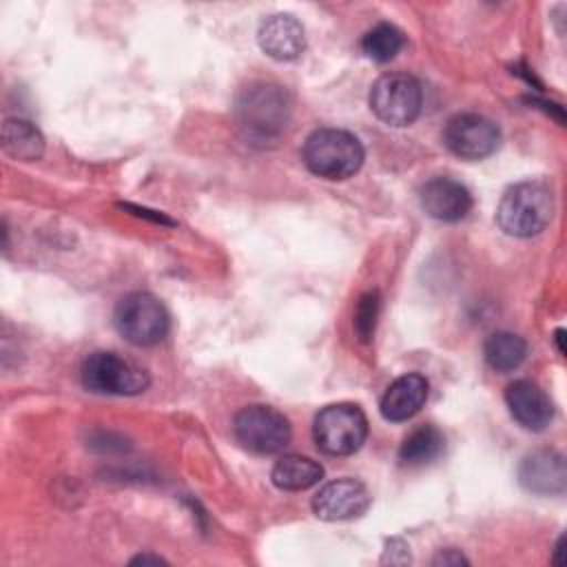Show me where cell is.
Returning a JSON list of instances; mask_svg holds the SVG:
<instances>
[{
    "mask_svg": "<svg viewBox=\"0 0 567 567\" xmlns=\"http://www.w3.org/2000/svg\"><path fill=\"white\" fill-rule=\"evenodd\" d=\"M239 126L252 144L268 146L277 142L290 120L288 93L270 82H255L237 97Z\"/></svg>",
    "mask_w": 567,
    "mask_h": 567,
    "instance_id": "6da1fadb",
    "label": "cell"
},
{
    "mask_svg": "<svg viewBox=\"0 0 567 567\" xmlns=\"http://www.w3.org/2000/svg\"><path fill=\"white\" fill-rule=\"evenodd\" d=\"M554 215L551 190L540 182H518L509 186L496 208L501 230L512 237H534L543 233Z\"/></svg>",
    "mask_w": 567,
    "mask_h": 567,
    "instance_id": "7a4b0ae2",
    "label": "cell"
},
{
    "mask_svg": "<svg viewBox=\"0 0 567 567\" xmlns=\"http://www.w3.org/2000/svg\"><path fill=\"white\" fill-rule=\"evenodd\" d=\"M306 168L323 179H348L363 164L361 142L341 128H319L308 135L301 151Z\"/></svg>",
    "mask_w": 567,
    "mask_h": 567,
    "instance_id": "3957f363",
    "label": "cell"
},
{
    "mask_svg": "<svg viewBox=\"0 0 567 567\" xmlns=\"http://www.w3.org/2000/svg\"><path fill=\"white\" fill-rule=\"evenodd\" d=\"M80 377L82 385L95 394L133 396L144 392L151 383V377L144 368L109 350L91 352L82 363Z\"/></svg>",
    "mask_w": 567,
    "mask_h": 567,
    "instance_id": "277c9868",
    "label": "cell"
},
{
    "mask_svg": "<svg viewBox=\"0 0 567 567\" xmlns=\"http://www.w3.org/2000/svg\"><path fill=\"white\" fill-rule=\"evenodd\" d=\"M312 434L323 454L350 456L368 436V419L354 403H332L315 416Z\"/></svg>",
    "mask_w": 567,
    "mask_h": 567,
    "instance_id": "5b68a950",
    "label": "cell"
},
{
    "mask_svg": "<svg viewBox=\"0 0 567 567\" xmlns=\"http://www.w3.org/2000/svg\"><path fill=\"white\" fill-rule=\"evenodd\" d=\"M113 323L128 343L155 346L168 332V312L155 295L135 290L117 301Z\"/></svg>",
    "mask_w": 567,
    "mask_h": 567,
    "instance_id": "8992f818",
    "label": "cell"
},
{
    "mask_svg": "<svg viewBox=\"0 0 567 567\" xmlns=\"http://www.w3.org/2000/svg\"><path fill=\"white\" fill-rule=\"evenodd\" d=\"M423 106V91L416 78L392 71L377 78L370 89V109L372 113L390 126L412 124Z\"/></svg>",
    "mask_w": 567,
    "mask_h": 567,
    "instance_id": "52a82bcc",
    "label": "cell"
},
{
    "mask_svg": "<svg viewBox=\"0 0 567 567\" xmlns=\"http://www.w3.org/2000/svg\"><path fill=\"white\" fill-rule=\"evenodd\" d=\"M235 439L252 454H275L290 441L288 419L270 405H246L233 421Z\"/></svg>",
    "mask_w": 567,
    "mask_h": 567,
    "instance_id": "ba28073f",
    "label": "cell"
},
{
    "mask_svg": "<svg viewBox=\"0 0 567 567\" xmlns=\"http://www.w3.org/2000/svg\"><path fill=\"white\" fill-rule=\"evenodd\" d=\"M445 146L461 159H483L501 144L498 126L478 113H458L443 128Z\"/></svg>",
    "mask_w": 567,
    "mask_h": 567,
    "instance_id": "9c48e42d",
    "label": "cell"
},
{
    "mask_svg": "<svg viewBox=\"0 0 567 567\" xmlns=\"http://www.w3.org/2000/svg\"><path fill=\"white\" fill-rule=\"evenodd\" d=\"M370 492L357 478H337L326 483L312 498V512L321 520H350L365 514Z\"/></svg>",
    "mask_w": 567,
    "mask_h": 567,
    "instance_id": "30bf717a",
    "label": "cell"
},
{
    "mask_svg": "<svg viewBox=\"0 0 567 567\" xmlns=\"http://www.w3.org/2000/svg\"><path fill=\"white\" fill-rule=\"evenodd\" d=\"M505 403L512 419L532 432L545 430L554 419V403L540 385L529 379L512 381L505 390Z\"/></svg>",
    "mask_w": 567,
    "mask_h": 567,
    "instance_id": "8fae6325",
    "label": "cell"
},
{
    "mask_svg": "<svg viewBox=\"0 0 567 567\" xmlns=\"http://www.w3.org/2000/svg\"><path fill=\"white\" fill-rule=\"evenodd\" d=\"M423 210L439 221H458L472 208V195L465 184L452 177H432L419 190Z\"/></svg>",
    "mask_w": 567,
    "mask_h": 567,
    "instance_id": "7c38bea8",
    "label": "cell"
},
{
    "mask_svg": "<svg viewBox=\"0 0 567 567\" xmlns=\"http://www.w3.org/2000/svg\"><path fill=\"white\" fill-rule=\"evenodd\" d=\"M518 481L527 492L551 496L563 494L567 487L565 456L556 450H538L523 458Z\"/></svg>",
    "mask_w": 567,
    "mask_h": 567,
    "instance_id": "4fadbf2b",
    "label": "cell"
},
{
    "mask_svg": "<svg viewBox=\"0 0 567 567\" xmlns=\"http://www.w3.org/2000/svg\"><path fill=\"white\" fill-rule=\"evenodd\" d=\"M257 42L275 60H295L306 51V31L290 13H275L259 24Z\"/></svg>",
    "mask_w": 567,
    "mask_h": 567,
    "instance_id": "5bb4252c",
    "label": "cell"
},
{
    "mask_svg": "<svg viewBox=\"0 0 567 567\" xmlns=\"http://www.w3.org/2000/svg\"><path fill=\"white\" fill-rule=\"evenodd\" d=\"M427 379L421 374H403L394 379L383 399H381V414L392 423H401L412 419L427 399Z\"/></svg>",
    "mask_w": 567,
    "mask_h": 567,
    "instance_id": "9a60e30c",
    "label": "cell"
},
{
    "mask_svg": "<svg viewBox=\"0 0 567 567\" xmlns=\"http://www.w3.org/2000/svg\"><path fill=\"white\" fill-rule=\"evenodd\" d=\"M2 148L13 159L33 162L44 153V137L29 120L9 117L2 124Z\"/></svg>",
    "mask_w": 567,
    "mask_h": 567,
    "instance_id": "2e32d148",
    "label": "cell"
},
{
    "mask_svg": "<svg viewBox=\"0 0 567 567\" xmlns=\"http://www.w3.org/2000/svg\"><path fill=\"white\" fill-rule=\"evenodd\" d=\"M323 476V467L301 454H284L272 467V483L286 492H301L317 485Z\"/></svg>",
    "mask_w": 567,
    "mask_h": 567,
    "instance_id": "e0dca14e",
    "label": "cell"
},
{
    "mask_svg": "<svg viewBox=\"0 0 567 567\" xmlns=\"http://www.w3.org/2000/svg\"><path fill=\"white\" fill-rule=\"evenodd\" d=\"M445 447V439L439 427L434 425H419L414 427L399 447V461L408 467H419L432 463L441 456Z\"/></svg>",
    "mask_w": 567,
    "mask_h": 567,
    "instance_id": "ac0fdd59",
    "label": "cell"
},
{
    "mask_svg": "<svg viewBox=\"0 0 567 567\" xmlns=\"http://www.w3.org/2000/svg\"><path fill=\"white\" fill-rule=\"evenodd\" d=\"M525 354H527V343L523 337L514 332H505V330L494 332L483 343L485 363L501 374L516 370L525 361Z\"/></svg>",
    "mask_w": 567,
    "mask_h": 567,
    "instance_id": "d6986e66",
    "label": "cell"
},
{
    "mask_svg": "<svg viewBox=\"0 0 567 567\" xmlns=\"http://www.w3.org/2000/svg\"><path fill=\"white\" fill-rule=\"evenodd\" d=\"M401 49H403V33L388 22H379L361 40V51L365 53V58L374 62H390Z\"/></svg>",
    "mask_w": 567,
    "mask_h": 567,
    "instance_id": "ffe728a7",
    "label": "cell"
},
{
    "mask_svg": "<svg viewBox=\"0 0 567 567\" xmlns=\"http://www.w3.org/2000/svg\"><path fill=\"white\" fill-rule=\"evenodd\" d=\"M379 310H381V297H379L377 290H370V292L359 297L357 308H354L352 326H354V334L361 343H368L372 339L374 328H377V319H379Z\"/></svg>",
    "mask_w": 567,
    "mask_h": 567,
    "instance_id": "44dd1931",
    "label": "cell"
},
{
    "mask_svg": "<svg viewBox=\"0 0 567 567\" xmlns=\"http://www.w3.org/2000/svg\"><path fill=\"white\" fill-rule=\"evenodd\" d=\"M432 563L434 565H461V563H467V558H463V554H458L456 549H445Z\"/></svg>",
    "mask_w": 567,
    "mask_h": 567,
    "instance_id": "7402d4cb",
    "label": "cell"
},
{
    "mask_svg": "<svg viewBox=\"0 0 567 567\" xmlns=\"http://www.w3.org/2000/svg\"><path fill=\"white\" fill-rule=\"evenodd\" d=\"M131 563H133V565H135V563H142V565H144V563H164V558L151 556V554H140V556H135Z\"/></svg>",
    "mask_w": 567,
    "mask_h": 567,
    "instance_id": "603a6c76",
    "label": "cell"
},
{
    "mask_svg": "<svg viewBox=\"0 0 567 567\" xmlns=\"http://www.w3.org/2000/svg\"><path fill=\"white\" fill-rule=\"evenodd\" d=\"M563 337H565V330H560V328H558V330H556V337H554V339H556V343H558V352H560V354H565V346H563Z\"/></svg>",
    "mask_w": 567,
    "mask_h": 567,
    "instance_id": "cb8c5ba5",
    "label": "cell"
}]
</instances>
